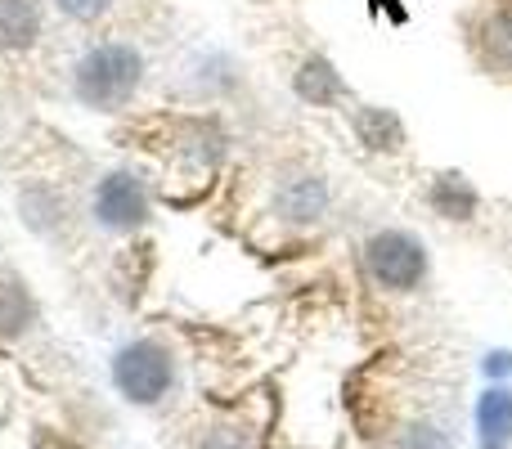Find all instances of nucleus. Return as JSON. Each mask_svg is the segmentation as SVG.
I'll return each mask as SVG.
<instances>
[{
  "label": "nucleus",
  "instance_id": "1",
  "mask_svg": "<svg viewBox=\"0 0 512 449\" xmlns=\"http://www.w3.org/2000/svg\"><path fill=\"white\" fill-rule=\"evenodd\" d=\"M140 77H144L140 54H135L131 45H122V41H108V45L90 50L86 59L77 63V77H72V86H77L81 104L99 108V113H113V108H122L126 99L135 95Z\"/></svg>",
  "mask_w": 512,
  "mask_h": 449
},
{
  "label": "nucleus",
  "instance_id": "2",
  "mask_svg": "<svg viewBox=\"0 0 512 449\" xmlns=\"http://www.w3.org/2000/svg\"><path fill=\"white\" fill-rule=\"evenodd\" d=\"M369 279L387 292H414L427 279V247L405 229H378L364 243Z\"/></svg>",
  "mask_w": 512,
  "mask_h": 449
},
{
  "label": "nucleus",
  "instance_id": "3",
  "mask_svg": "<svg viewBox=\"0 0 512 449\" xmlns=\"http://www.w3.org/2000/svg\"><path fill=\"white\" fill-rule=\"evenodd\" d=\"M176 382V364H171L167 346L158 342H131L113 355V387L122 391L131 405H158Z\"/></svg>",
  "mask_w": 512,
  "mask_h": 449
},
{
  "label": "nucleus",
  "instance_id": "4",
  "mask_svg": "<svg viewBox=\"0 0 512 449\" xmlns=\"http://www.w3.org/2000/svg\"><path fill=\"white\" fill-rule=\"evenodd\" d=\"M95 216L108 229H135L149 216V194H144V185L131 171H113L95 194Z\"/></svg>",
  "mask_w": 512,
  "mask_h": 449
},
{
  "label": "nucleus",
  "instance_id": "5",
  "mask_svg": "<svg viewBox=\"0 0 512 449\" xmlns=\"http://www.w3.org/2000/svg\"><path fill=\"white\" fill-rule=\"evenodd\" d=\"M477 445L512 449V387H504V382H495L477 400Z\"/></svg>",
  "mask_w": 512,
  "mask_h": 449
},
{
  "label": "nucleus",
  "instance_id": "6",
  "mask_svg": "<svg viewBox=\"0 0 512 449\" xmlns=\"http://www.w3.org/2000/svg\"><path fill=\"white\" fill-rule=\"evenodd\" d=\"M279 212L297 225H310L328 212V185L319 176H292L279 185Z\"/></svg>",
  "mask_w": 512,
  "mask_h": 449
},
{
  "label": "nucleus",
  "instance_id": "7",
  "mask_svg": "<svg viewBox=\"0 0 512 449\" xmlns=\"http://www.w3.org/2000/svg\"><path fill=\"white\" fill-rule=\"evenodd\" d=\"M477 54L490 72L512 77V9H495L486 23L477 27Z\"/></svg>",
  "mask_w": 512,
  "mask_h": 449
},
{
  "label": "nucleus",
  "instance_id": "8",
  "mask_svg": "<svg viewBox=\"0 0 512 449\" xmlns=\"http://www.w3.org/2000/svg\"><path fill=\"white\" fill-rule=\"evenodd\" d=\"M41 36L36 0H0V50H27Z\"/></svg>",
  "mask_w": 512,
  "mask_h": 449
},
{
  "label": "nucleus",
  "instance_id": "9",
  "mask_svg": "<svg viewBox=\"0 0 512 449\" xmlns=\"http://www.w3.org/2000/svg\"><path fill=\"white\" fill-rule=\"evenodd\" d=\"M355 135H360L364 149L373 153H400L405 149V126L391 108H360L355 113Z\"/></svg>",
  "mask_w": 512,
  "mask_h": 449
},
{
  "label": "nucleus",
  "instance_id": "10",
  "mask_svg": "<svg viewBox=\"0 0 512 449\" xmlns=\"http://www.w3.org/2000/svg\"><path fill=\"white\" fill-rule=\"evenodd\" d=\"M427 203H432L436 216H445V221H472V212L481 207V198H477V189H472L463 176L445 171V176L432 180V194H427Z\"/></svg>",
  "mask_w": 512,
  "mask_h": 449
},
{
  "label": "nucleus",
  "instance_id": "11",
  "mask_svg": "<svg viewBox=\"0 0 512 449\" xmlns=\"http://www.w3.org/2000/svg\"><path fill=\"white\" fill-rule=\"evenodd\" d=\"M297 95L306 99V104H315V108H328V104H337V99L346 95V81L337 77V68L328 59H306L297 68Z\"/></svg>",
  "mask_w": 512,
  "mask_h": 449
},
{
  "label": "nucleus",
  "instance_id": "12",
  "mask_svg": "<svg viewBox=\"0 0 512 449\" xmlns=\"http://www.w3.org/2000/svg\"><path fill=\"white\" fill-rule=\"evenodd\" d=\"M32 319V301L18 283H0V333H18Z\"/></svg>",
  "mask_w": 512,
  "mask_h": 449
},
{
  "label": "nucleus",
  "instance_id": "13",
  "mask_svg": "<svg viewBox=\"0 0 512 449\" xmlns=\"http://www.w3.org/2000/svg\"><path fill=\"white\" fill-rule=\"evenodd\" d=\"M54 5H59L68 18H77V23H90V18L108 14V5H113V0H54Z\"/></svg>",
  "mask_w": 512,
  "mask_h": 449
},
{
  "label": "nucleus",
  "instance_id": "14",
  "mask_svg": "<svg viewBox=\"0 0 512 449\" xmlns=\"http://www.w3.org/2000/svg\"><path fill=\"white\" fill-rule=\"evenodd\" d=\"M481 369H486V378H490V382L512 378V351H490L486 360H481Z\"/></svg>",
  "mask_w": 512,
  "mask_h": 449
},
{
  "label": "nucleus",
  "instance_id": "15",
  "mask_svg": "<svg viewBox=\"0 0 512 449\" xmlns=\"http://www.w3.org/2000/svg\"><path fill=\"white\" fill-rule=\"evenodd\" d=\"M378 5H382V0H378Z\"/></svg>",
  "mask_w": 512,
  "mask_h": 449
}]
</instances>
